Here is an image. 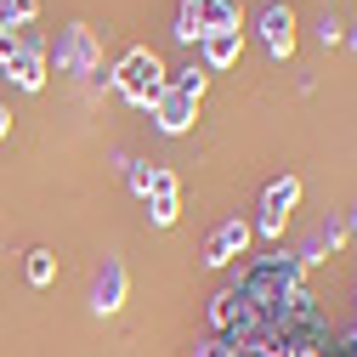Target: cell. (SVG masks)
Returning a JSON list of instances; mask_svg holds the SVG:
<instances>
[{
  "mask_svg": "<svg viewBox=\"0 0 357 357\" xmlns=\"http://www.w3.org/2000/svg\"><path fill=\"white\" fill-rule=\"evenodd\" d=\"M250 238H255V227H250V221H221V227L210 233V244H204V266H233L244 250H250Z\"/></svg>",
  "mask_w": 357,
  "mask_h": 357,
  "instance_id": "obj_4",
  "label": "cell"
},
{
  "mask_svg": "<svg viewBox=\"0 0 357 357\" xmlns=\"http://www.w3.org/2000/svg\"><path fill=\"white\" fill-rule=\"evenodd\" d=\"M165 85H170V74H165L159 52H148V46L125 52V57L114 63V91H119L130 108H153V102L165 97Z\"/></svg>",
  "mask_w": 357,
  "mask_h": 357,
  "instance_id": "obj_1",
  "label": "cell"
},
{
  "mask_svg": "<svg viewBox=\"0 0 357 357\" xmlns=\"http://www.w3.org/2000/svg\"><path fill=\"white\" fill-rule=\"evenodd\" d=\"M193 17H199V40L221 34V29H238V0H188Z\"/></svg>",
  "mask_w": 357,
  "mask_h": 357,
  "instance_id": "obj_9",
  "label": "cell"
},
{
  "mask_svg": "<svg viewBox=\"0 0 357 357\" xmlns=\"http://www.w3.org/2000/svg\"><path fill=\"white\" fill-rule=\"evenodd\" d=\"M12 57H17V29L0 23V63H12Z\"/></svg>",
  "mask_w": 357,
  "mask_h": 357,
  "instance_id": "obj_17",
  "label": "cell"
},
{
  "mask_svg": "<svg viewBox=\"0 0 357 357\" xmlns=\"http://www.w3.org/2000/svg\"><path fill=\"white\" fill-rule=\"evenodd\" d=\"M346 40H351V52H357V29H351V34H346Z\"/></svg>",
  "mask_w": 357,
  "mask_h": 357,
  "instance_id": "obj_20",
  "label": "cell"
},
{
  "mask_svg": "<svg viewBox=\"0 0 357 357\" xmlns=\"http://www.w3.org/2000/svg\"><path fill=\"white\" fill-rule=\"evenodd\" d=\"M351 233H357V210H351Z\"/></svg>",
  "mask_w": 357,
  "mask_h": 357,
  "instance_id": "obj_21",
  "label": "cell"
},
{
  "mask_svg": "<svg viewBox=\"0 0 357 357\" xmlns=\"http://www.w3.org/2000/svg\"><path fill=\"white\" fill-rule=\"evenodd\" d=\"M295 204H301V182H295V176H278V182L261 193V221H255V233H261V238H278Z\"/></svg>",
  "mask_w": 357,
  "mask_h": 357,
  "instance_id": "obj_2",
  "label": "cell"
},
{
  "mask_svg": "<svg viewBox=\"0 0 357 357\" xmlns=\"http://www.w3.org/2000/svg\"><path fill=\"white\" fill-rule=\"evenodd\" d=\"M204 74H210V68L199 63V68H182V74H170V85H176V91H188V97H199V91H204Z\"/></svg>",
  "mask_w": 357,
  "mask_h": 357,
  "instance_id": "obj_16",
  "label": "cell"
},
{
  "mask_svg": "<svg viewBox=\"0 0 357 357\" xmlns=\"http://www.w3.org/2000/svg\"><path fill=\"white\" fill-rule=\"evenodd\" d=\"M261 40H266L273 57H289L295 52V12L289 6H266L261 12Z\"/></svg>",
  "mask_w": 357,
  "mask_h": 357,
  "instance_id": "obj_7",
  "label": "cell"
},
{
  "mask_svg": "<svg viewBox=\"0 0 357 357\" xmlns=\"http://www.w3.org/2000/svg\"><path fill=\"white\" fill-rule=\"evenodd\" d=\"M6 137H12V108L0 102V142H6Z\"/></svg>",
  "mask_w": 357,
  "mask_h": 357,
  "instance_id": "obj_19",
  "label": "cell"
},
{
  "mask_svg": "<svg viewBox=\"0 0 357 357\" xmlns=\"http://www.w3.org/2000/svg\"><path fill=\"white\" fill-rule=\"evenodd\" d=\"M52 278H57V255H52V250H29V284L46 289Z\"/></svg>",
  "mask_w": 357,
  "mask_h": 357,
  "instance_id": "obj_13",
  "label": "cell"
},
{
  "mask_svg": "<svg viewBox=\"0 0 357 357\" xmlns=\"http://www.w3.org/2000/svg\"><path fill=\"white\" fill-rule=\"evenodd\" d=\"M176 40H182V46H199V17H193L188 0H182V12H176Z\"/></svg>",
  "mask_w": 357,
  "mask_h": 357,
  "instance_id": "obj_15",
  "label": "cell"
},
{
  "mask_svg": "<svg viewBox=\"0 0 357 357\" xmlns=\"http://www.w3.org/2000/svg\"><path fill=\"white\" fill-rule=\"evenodd\" d=\"M335 351H340V357H357V329H351V335H340V340H335Z\"/></svg>",
  "mask_w": 357,
  "mask_h": 357,
  "instance_id": "obj_18",
  "label": "cell"
},
{
  "mask_svg": "<svg viewBox=\"0 0 357 357\" xmlns=\"http://www.w3.org/2000/svg\"><path fill=\"white\" fill-rule=\"evenodd\" d=\"M148 193H153V204H148V215H153V227H170L176 221V176L170 170H153V182H148Z\"/></svg>",
  "mask_w": 357,
  "mask_h": 357,
  "instance_id": "obj_10",
  "label": "cell"
},
{
  "mask_svg": "<svg viewBox=\"0 0 357 357\" xmlns=\"http://www.w3.org/2000/svg\"><path fill=\"white\" fill-rule=\"evenodd\" d=\"M125 306V266L108 255L97 266V284H91V312H119Z\"/></svg>",
  "mask_w": 357,
  "mask_h": 357,
  "instance_id": "obj_8",
  "label": "cell"
},
{
  "mask_svg": "<svg viewBox=\"0 0 357 357\" xmlns=\"http://www.w3.org/2000/svg\"><path fill=\"white\" fill-rule=\"evenodd\" d=\"M340 244H346V227H335V221H324V227H318V233L306 238V250H301V266H306V261H324V255H335Z\"/></svg>",
  "mask_w": 357,
  "mask_h": 357,
  "instance_id": "obj_12",
  "label": "cell"
},
{
  "mask_svg": "<svg viewBox=\"0 0 357 357\" xmlns=\"http://www.w3.org/2000/svg\"><path fill=\"white\" fill-rule=\"evenodd\" d=\"M6 68V79L17 85V91H40L46 85V57H34V52H17L12 63H0Z\"/></svg>",
  "mask_w": 357,
  "mask_h": 357,
  "instance_id": "obj_11",
  "label": "cell"
},
{
  "mask_svg": "<svg viewBox=\"0 0 357 357\" xmlns=\"http://www.w3.org/2000/svg\"><path fill=\"white\" fill-rule=\"evenodd\" d=\"M153 119H159V130L182 137V130L199 119V97H188V91H176V85H165V97L153 102Z\"/></svg>",
  "mask_w": 357,
  "mask_h": 357,
  "instance_id": "obj_5",
  "label": "cell"
},
{
  "mask_svg": "<svg viewBox=\"0 0 357 357\" xmlns=\"http://www.w3.org/2000/svg\"><path fill=\"white\" fill-rule=\"evenodd\" d=\"M34 12H40V0H0V23H12V29L34 23Z\"/></svg>",
  "mask_w": 357,
  "mask_h": 357,
  "instance_id": "obj_14",
  "label": "cell"
},
{
  "mask_svg": "<svg viewBox=\"0 0 357 357\" xmlns=\"http://www.w3.org/2000/svg\"><path fill=\"white\" fill-rule=\"evenodd\" d=\"M238 57H244V34H238V29H221V34H204V40H199V63H204L210 74L233 68Z\"/></svg>",
  "mask_w": 357,
  "mask_h": 357,
  "instance_id": "obj_6",
  "label": "cell"
},
{
  "mask_svg": "<svg viewBox=\"0 0 357 357\" xmlns=\"http://www.w3.org/2000/svg\"><path fill=\"white\" fill-rule=\"evenodd\" d=\"M57 68H63V74H97V68H102V46H97V34L74 23V29L63 34V52H57Z\"/></svg>",
  "mask_w": 357,
  "mask_h": 357,
  "instance_id": "obj_3",
  "label": "cell"
}]
</instances>
